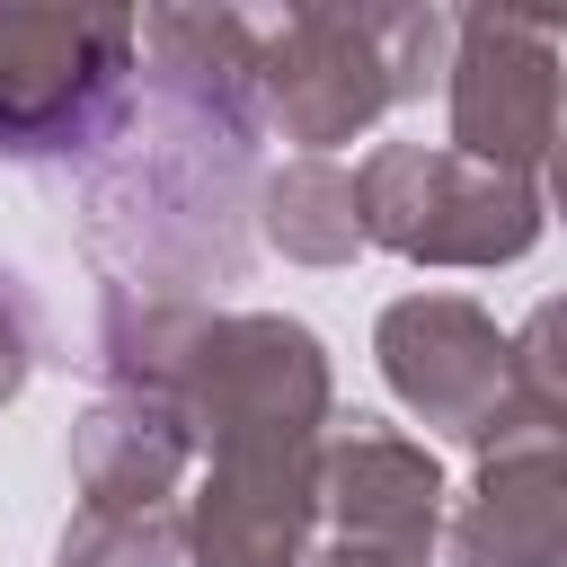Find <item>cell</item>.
Wrapping results in <instances>:
<instances>
[{
	"label": "cell",
	"mask_w": 567,
	"mask_h": 567,
	"mask_svg": "<svg viewBox=\"0 0 567 567\" xmlns=\"http://www.w3.org/2000/svg\"><path fill=\"white\" fill-rule=\"evenodd\" d=\"M381 354H390V381L452 434H496V408H505V381H514V354L496 346V328L470 310V301H399L381 319Z\"/></svg>",
	"instance_id": "5"
},
{
	"label": "cell",
	"mask_w": 567,
	"mask_h": 567,
	"mask_svg": "<svg viewBox=\"0 0 567 567\" xmlns=\"http://www.w3.org/2000/svg\"><path fill=\"white\" fill-rule=\"evenodd\" d=\"M266 204H275V213H266V230H275L292 257H346V248L363 239L354 177H346V168H328V159H301V168H284Z\"/></svg>",
	"instance_id": "10"
},
{
	"label": "cell",
	"mask_w": 567,
	"mask_h": 567,
	"mask_svg": "<svg viewBox=\"0 0 567 567\" xmlns=\"http://www.w3.org/2000/svg\"><path fill=\"white\" fill-rule=\"evenodd\" d=\"M328 496H337V514H346L354 540H408V532H434L443 478H434V461H425L416 443H399V434H354V443H337V461H328Z\"/></svg>",
	"instance_id": "7"
},
{
	"label": "cell",
	"mask_w": 567,
	"mask_h": 567,
	"mask_svg": "<svg viewBox=\"0 0 567 567\" xmlns=\"http://www.w3.org/2000/svg\"><path fill=\"white\" fill-rule=\"evenodd\" d=\"M18 372H27V301H18L9 275H0V399L18 390Z\"/></svg>",
	"instance_id": "12"
},
{
	"label": "cell",
	"mask_w": 567,
	"mask_h": 567,
	"mask_svg": "<svg viewBox=\"0 0 567 567\" xmlns=\"http://www.w3.org/2000/svg\"><path fill=\"white\" fill-rule=\"evenodd\" d=\"M558 443L532 434L523 452H496L487 461V487H478V514H470V540L478 558L496 567H549L558 558Z\"/></svg>",
	"instance_id": "8"
},
{
	"label": "cell",
	"mask_w": 567,
	"mask_h": 567,
	"mask_svg": "<svg viewBox=\"0 0 567 567\" xmlns=\"http://www.w3.org/2000/svg\"><path fill=\"white\" fill-rule=\"evenodd\" d=\"M416 44H443V18L416 9H301L275 53H257V80L275 89L284 124L301 142H346L372 124L399 89H416Z\"/></svg>",
	"instance_id": "1"
},
{
	"label": "cell",
	"mask_w": 567,
	"mask_h": 567,
	"mask_svg": "<svg viewBox=\"0 0 567 567\" xmlns=\"http://www.w3.org/2000/svg\"><path fill=\"white\" fill-rule=\"evenodd\" d=\"M177 452H186L177 416L168 408H142V399L133 408H97L80 425V478H89L97 505H124V514H142L177 478Z\"/></svg>",
	"instance_id": "9"
},
{
	"label": "cell",
	"mask_w": 567,
	"mask_h": 567,
	"mask_svg": "<svg viewBox=\"0 0 567 567\" xmlns=\"http://www.w3.org/2000/svg\"><path fill=\"white\" fill-rule=\"evenodd\" d=\"M381 168L399 186H416V204H381V213H363V230L408 248V257L487 266V257L532 248V230H540V195L523 177L461 159V151H381Z\"/></svg>",
	"instance_id": "4"
},
{
	"label": "cell",
	"mask_w": 567,
	"mask_h": 567,
	"mask_svg": "<svg viewBox=\"0 0 567 567\" xmlns=\"http://www.w3.org/2000/svg\"><path fill=\"white\" fill-rule=\"evenodd\" d=\"M310 452H221L195 505V567H301Z\"/></svg>",
	"instance_id": "6"
},
{
	"label": "cell",
	"mask_w": 567,
	"mask_h": 567,
	"mask_svg": "<svg viewBox=\"0 0 567 567\" xmlns=\"http://www.w3.org/2000/svg\"><path fill=\"white\" fill-rule=\"evenodd\" d=\"M62 567H168V523L142 505H89V523L62 540Z\"/></svg>",
	"instance_id": "11"
},
{
	"label": "cell",
	"mask_w": 567,
	"mask_h": 567,
	"mask_svg": "<svg viewBox=\"0 0 567 567\" xmlns=\"http://www.w3.org/2000/svg\"><path fill=\"white\" fill-rule=\"evenodd\" d=\"M452 133H461V159H478V168H496V177L540 168L549 133H558L549 27H532V18H461Z\"/></svg>",
	"instance_id": "3"
},
{
	"label": "cell",
	"mask_w": 567,
	"mask_h": 567,
	"mask_svg": "<svg viewBox=\"0 0 567 567\" xmlns=\"http://www.w3.org/2000/svg\"><path fill=\"white\" fill-rule=\"evenodd\" d=\"M133 71V18L0 9V151H80Z\"/></svg>",
	"instance_id": "2"
}]
</instances>
